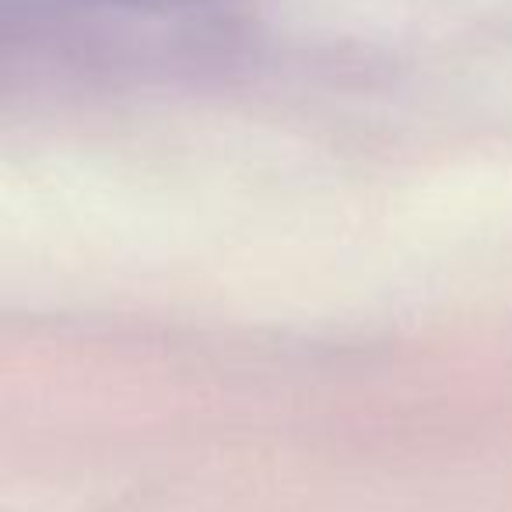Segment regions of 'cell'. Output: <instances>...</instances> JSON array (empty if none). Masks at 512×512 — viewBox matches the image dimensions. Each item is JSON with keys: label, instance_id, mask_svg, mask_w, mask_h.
Here are the masks:
<instances>
[{"label": "cell", "instance_id": "cell-1", "mask_svg": "<svg viewBox=\"0 0 512 512\" xmlns=\"http://www.w3.org/2000/svg\"><path fill=\"white\" fill-rule=\"evenodd\" d=\"M109 4H127V8H176V4H193V0H109Z\"/></svg>", "mask_w": 512, "mask_h": 512}]
</instances>
